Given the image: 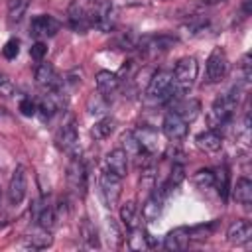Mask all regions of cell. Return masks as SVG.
<instances>
[{"label":"cell","instance_id":"31","mask_svg":"<svg viewBox=\"0 0 252 252\" xmlns=\"http://www.w3.org/2000/svg\"><path fill=\"white\" fill-rule=\"evenodd\" d=\"M122 150L128 154V158H140L142 154H146V152L142 150V146L138 144V140H136V136H134L132 132L122 134ZM146 156H148V154H146Z\"/></svg>","mask_w":252,"mask_h":252},{"label":"cell","instance_id":"26","mask_svg":"<svg viewBox=\"0 0 252 252\" xmlns=\"http://www.w3.org/2000/svg\"><path fill=\"white\" fill-rule=\"evenodd\" d=\"M175 43V39H171V37H167V35H158V37H146L144 41H142V49H146V51H152V53H158V51H165V49H169L171 45Z\"/></svg>","mask_w":252,"mask_h":252},{"label":"cell","instance_id":"15","mask_svg":"<svg viewBox=\"0 0 252 252\" xmlns=\"http://www.w3.org/2000/svg\"><path fill=\"white\" fill-rule=\"evenodd\" d=\"M116 6L110 2V0H102L100 6H98V12H96V18H94V28L102 30V32H110L116 24Z\"/></svg>","mask_w":252,"mask_h":252},{"label":"cell","instance_id":"20","mask_svg":"<svg viewBox=\"0 0 252 252\" xmlns=\"http://www.w3.org/2000/svg\"><path fill=\"white\" fill-rule=\"evenodd\" d=\"M189 228L187 226H179V228H173L171 232L165 234L163 238V248L165 250H185L189 246Z\"/></svg>","mask_w":252,"mask_h":252},{"label":"cell","instance_id":"29","mask_svg":"<svg viewBox=\"0 0 252 252\" xmlns=\"http://www.w3.org/2000/svg\"><path fill=\"white\" fill-rule=\"evenodd\" d=\"M112 132H114V120L108 118V116H104V118H100V120L94 122L93 130H91V136L94 140H106Z\"/></svg>","mask_w":252,"mask_h":252},{"label":"cell","instance_id":"32","mask_svg":"<svg viewBox=\"0 0 252 252\" xmlns=\"http://www.w3.org/2000/svg\"><path fill=\"white\" fill-rule=\"evenodd\" d=\"M136 217H138V207L134 201H126L120 207V220L126 224V228H134L136 226Z\"/></svg>","mask_w":252,"mask_h":252},{"label":"cell","instance_id":"9","mask_svg":"<svg viewBox=\"0 0 252 252\" xmlns=\"http://www.w3.org/2000/svg\"><path fill=\"white\" fill-rule=\"evenodd\" d=\"M59 30H61L59 20H55L53 16H47V14L35 16V18L32 20V24H30V32H32V35L37 37V39L53 37Z\"/></svg>","mask_w":252,"mask_h":252},{"label":"cell","instance_id":"13","mask_svg":"<svg viewBox=\"0 0 252 252\" xmlns=\"http://www.w3.org/2000/svg\"><path fill=\"white\" fill-rule=\"evenodd\" d=\"M63 106H65V98H63V94H61V91H59V89H51V91H47V94H43V98L39 100L37 110L41 112L43 118H51V116H53L55 112H59Z\"/></svg>","mask_w":252,"mask_h":252},{"label":"cell","instance_id":"21","mask_svg":"<svg viewBox=\"0 0 252 252\" xmlns=\"http://www.w3.org/2000/svg\"><path fill=\"white\" fill-rule=\"evenodd\" d=\"M51 244H53L51 230L49 228H41V226H37L33 232H30L24 238V246L26 248H32V250H43V248H47Z\"/></svg>","mask_w":252,"mask_h":252},{"label":"cell","instance_id":"14","mask_svg":"<svg viewBox=\"0 0 252 252\" xmlns=\"http://www.w3.org/2000/svg\"><path fill=\"white\" fill-rule=\"evenodd\" d=\"M161 132L165 134V138L169 140H183L187 136V122L183 118H179L175 112H169L163 122H161Z\"/></svg>","mask_w":252,"mask_h":252},{"label":"cell","instance_id":"25","mask_svg":"<svg viewBox=\"0 0 252 252\" xmlns=\"http://www.w3.org/2000/svg\"><path fill=\"white\" fill-rule=\"evenodd\" d=\"M232 195L240 205L248 207L252 203V181L248 177H240L232 189Z\"/></svg>","mask_w":252,"mask_h":252},{"label":"cell","instance_id":"11","mask_svg":"<svg viewBox=\"0 0 252 252\" xmlns=\"http://www.w3.org/2000/svg\"><path fill=\"white\" fill-rule=\"evenodd\" d=\"M165 197H167V191H165L163 187H156V189L152 191V195L148 197V201H146L144 207H142V215H144L146 222H154V220L161 215Z\"/></svg>","mask_w":252,"mask_h":252},{"label":"cell","instance_id":"19","mask_svg":"<svg viewBox=\"0 0 252 252\" xmlns=\"http://www.w3.org/2000/svg\"><path fill=\"white\" fill-rule=\"evenodd\" d=\"M195 144H197L203 152L213 154V152H219V150L222 148V136H220V132H219V130L209 128V130H205V132L197 134Z\"/></svg>","mask_w":252,"mask_h":252},{"label":"cell","instance_id":"17","mask_svg":"<svg viewBox=\"0 0 252 252\" xmlns=\"http://www.w3.org/2000/svg\"><path fill=\"white\" fill-rule=\"evenodd\" d=\"M104 169H108V171H112V173H116L124 179L126 173H128V154L122 148H116V150L108 152L106 158H104Z\"/></svg>","mask_w":252,"mask_h":252},{"label":"cell","instance_id":"39","mask_svg":"<svg viewBox=\"0 0 252 252\" xmlns=\"http://www.w3.org/2000/svg\"><path fill=\"white\" fill-rule=\"evenodd\" d=\"M14 93V85L10 83V79L6 75L0 73V96H10Z\"/></svg>","mask_w":252,"mask_h":252},{"label":"cell","instance_id":"27","mask_svg":"<svg viewBox=\"0 0 252 252\" xmlns=\"http://www.w3.org/2000/svg\"><path fill=\"white\" fill-rule=\"evenodd\" d=\"M30 8V0H8V22L18 24L26 16Z\"/></svg>","mask_w":252,"mask_h":252},{"label":"cell","instance_id":"1","mask_svg":"<svg viewBox=\"0 0 252 252\" xmlns=\"http://www.w3.org/2000/svg\"><path fill=\"white\" fill-rule=\"evenodd\" d=\"M238 100H240V91H238V87H234V89L228 91L226 94L219 96V98L213 102L211 110H209V128H215V130L222 128V126L232 118V114H234V110H236V106H238Z\"/></svg>","mask_w":252,"mask_h":252},{"label":"cell","instance_id":"33","mask_svg":"<svg viewBox=\"0 0 252 252\" xmlns=\"http://www.w3.org/2000/svg\"><path fill=\"white\" fill-rule=\"evenodd\" d=\"M183 177H185V167L181 165V163H173V167H171V173H169V177H167V181L161 185L167 193L173 189V187H177L181 181H183Z\"/></svg>","mask_w":252,"mask_h":252},{"label":"cell","instance_id":"36","mask_svg":"<svg viewBox=\"0 0 252 252\" xmlns=\"http://www.w3.org/2000/svg\"><path fill=\"white\" fill-rule=\"evenodd\" d=\"M18 53H20V41L18 39H8L6 45L2 47V55L6 59H16Z\"/></svg>","mask_w":252,"mask_h":252},{"label":"cell","instance_id":"12","mask_svg":"<svg viewBox=\"0 0 252 252\" xmlns=\"http://www.w3.org/2000/svg\"><path fill=\"white\" fill-rule=\"evenodd\" d=\"M226 240L234 246H244L252 240V224L244 219H238L234 222H230L228 230H226Z\"/></svg>","mask_w":252,"mask_h":252},{"label":"cell","instance_id":"24","mask_svg":"<svg viewBox=\"0 0 252 252\" xmlns=\"http://www.w3.org/2000/svg\"><path fill=\"white\" fill-rule=\"evenodd\" d=\"M79 234H81V240H83V246H85V248H89V250L100 248L98 232H96L94 224H93L89 219H83V222H81V226H79Z\"/></svg>","mask_w":252,"mask_h":252},{"label":"cell","instance_id":"6","mask_svg":"<svg viewBox=\"0 0 252 252\" xmlns=\"http://www.w3.org/2000/svg\"><path fill=\"white\" fill-rule=\"evenodd\" d=\"M98 183H100V195L104 199V205L108 209H114L118 199H120V193H122V177L104 169Z\"/></svg>","mask_w":252,"mask_h":252},{"label":"cell","instance_id":"5","mask_svg":"<svg viewBox=\"0 0 252 252\" xmlns=\"http://www.w3.org/2000/svg\"><path fill=\"white\" fill-rule=\"evenodd\" d=\"M226 69H228V59H226L224 49L215 47L209 53L207 63H205V81L207 83H219L226 75Z\"/></svg>","mask_w":252,"mask_h":252},{"label":"cell","instance_id":"28","mask_svg":"<svg viewBox=\"0 0 252 252\" xmlns=\"http://www.w3.org/2000/svg\"><path fill=\"white\" fill-rule=\"evenodd\" d=\"M87 110L89 114H96V116H102L106 110H108V98L102 94V93H93L87 100Z\"/></svg>","mask_w":252,"mask_h":252},{"label":"cell","instance_id":"40","mask_svg":"<svg viewBox=\"0 0 252 252\" xmlns=\"http://www.w3.org/2000/svg\"><path fill=\"white\" fill-rule=\"evenodd\" d=\"M242 8H244V14H250V0H242Z\"/></svg>","mask_w":252,"mask_h":252},{"label":"cell","instance_id":"10","mask_svg":"<svg viewBox=\"0 0 252 252\" xmlns=\"http://www.w3.org/2000/svg\"><path fill=\"white\" fill-rule=\"evenodd\" d=\"M32 219L35 220L37 226L51 230L53 224H55V219H57L55 217V207L49 205L47 199H35L33 205H32Z\"/></svg>","mask_w":252,"mask_h":252},{"label":"cell","instance_id":"22","mask_svg":"<svg viewBox=\"0 0 252 252\" xmlns=\"http://www.w3.org/2000/svg\"><path fill=\"white\" fill-rule=\"evenodd\" d=\"M171 112H175L179 118H183L189 124V122H193L201 114V102L195 100V98H187V100H181V102L173 104V110Z\"/></svg>","mask_w":252,"mask_h":252},{"label":"cell","instance_id":"16","mask_svg":"<svg viewBox=\"0 0 252 252\" xmlns=\"http://www.w3.org/2000/svg\"><path fill=\"white\" fill-rule=\"evenodd\" d=\"M35 81L39 87L51 91V89H61V79L55 71V67L51 63H39L37 69H35Z\"/></svg>","mask_w":252,"mask_h":252},{"label":"cell","instance_id":"2","mask_svg":"<svg viewBox=\"0 0 252 252\" xmlns=\"http://www.w3.org/2000/svg\"><path fill=\"white\" fill-rule=\"evenodd\" d=\"M146 96H148V100H154L158 104L175 100L177 94L173 91V73L167 69H159L158 73H154V77L148 83Z\"/></svg>","mask_w":252,"mask_h":252},{"label":"cell","instance_id":"23","mask_svg":"<svg viewBox=\"0 0 252 252\" xmlns=\"http://www.w3.org/2000/svg\"><path fill=\"white\" fill-rule=\"evenodd\" d=\"M94 81H96V91L102 93L104 96L112 94L118 89V85H120L118 75L116 73H110V71H98L96 77H94Z\"/></svg>","mask_w":252,"mask_h":252},{"label":"cell","instance_id":"30","mask_svg":"<svg viewBox=\"0 0 252 252\" xmlns=\"http://www.w3.org/2000/svg\"><path fill=\"white\" fill-rule=\"evenodd\" d=\"M128 248L130 250H148L150 242H148V232H144L142 228H130V236H128Z\"/></svg>","mask_w":252,"mask_h":252},{"label":"cell","instance_id":"18","mask_svg":"<svg viewBox=\"0 0 252 252\" xmlns=\"http://www.w3.org/2000/svg\"><path fill=\"white\" fill-rule=\"evenodd\" d=\"M132 134L136 136L138 144L142 146V150H144L148 156H152V154L158 152V132H156L154 128H150V126H146V124H140Z\"/></svg>","mask_w":252,"mask_h":252},{"label":"cell","instance_id":"35","mask_svg":"<svg viewBox=\"0 0 252 252\" xmlns=\"http://www.w3.org/2000/svg\"><path fill=\"white\" fill-rule=\"evenodd\" d=\"M228 179L230 177H228L226 167H220L219 171H215V187L222 199H226V195H228Z\"/></svg>","mask_w":252,"mask_h":252},{"label":"cell","instance_id":"38","mask_svg":"<svg viewBox=\"0 0 252 252\" xmlns=\"http://www.w3.org/2000/svg\"><path fill=\"white\" fill-rule=\"evenodd\" d=\"M20 112H22L24 116H33V114L37 112V104H35L32 98H24V100L20 102Z\"/></svg>","mask_w":252,"mask_h":252},{"label":"cell","instance_id":"4","mask_svg":"<svg viewBox=\"0 0 252 252\" xmlns=\"http://www.w3.org/2000/svg\"><path fill=\"white\" fill-rule=\"evenodd\" d=\"M67 185L77 197H83L87 191V167L77 154L71 156V161L67 165Z\"/></svg>","mask_w":252,"mask_h":252},{"label":"cell","instance_id":"41","mask_svg":"<svg viewBox=\"0 0 252 252\" xmlns=\"http://www.w3.org/2000/svg\"><path fill=\"white\" fill-rule=\"evenodd\" d=\"M203 2H207V4H215V2H222V0H203Z\"/></svg>","mask_w":252,"mask_h":252},{"label":"cell","instance_id":"34","mask_svg":"<svg viewBox=\"0 0 252 252\" xmlns=\"http://www.w3.org/2000/svg\"><path fill=\"white\" fill-rule=\"evenodd\" d=\"M193 181L199 189H213L215 187V171L213 169H199L193 175Z\"/></svg>","mask_w":252,"mask_h":252},{"label":"cell","instance_id":"3","mask_svg":"<svg viewBox=\"0 0 252 252\" xmlns=\"http://www.w3.org/2000/svg\"><path fill=\"white\" fill-rule=\"evenodd\" d=\"M171 73H173V91L179 98L181 94H185L193 87V83L197 79V73H199L197 59L195 57H181L175 63V69Z\"/></svg>","mask_w":252,"mask_h":252},{"label":"cell","instance_id":"8","mask_svg":"<svg viewBox=\"0 0 252 252\" xmlns=\"http://www.w3.org/2000/svg\"><path fill=\"white\" fill-rule=\"evenodd\" d=\"M8 203L10 205H20L28 193V175H26V169L22 165H18L14 171H12V177H10V183H8Z\"/></svg>","mask_w":252,"mask_h":252},{"label":"cell","instance_id":"37","mask_svg":"<svg viewBox=\"0 0 252 252\" xmlns=\"http://www.w3.org/2000/svg\"><path fill=\"white\" fill-rule=\"evenodd\" d=\"M45 53H47V45H45L41 39H37V41L32 45V49H30V55H32V59H35V61H43Z\"/></svg>","mask_w":252,"mask_h":252},{"label":"cell","instance_id":"7","mask_svg":"<svg viewBox=\"0 0 252 252\" xmlns=\"http://www.w3.org/2000/svg\"><path fill=\"white\" fill-rule=\"evenodd\" d=\"M55 144L61 152L73 156L77 154V144H79V134H77V122L73 118H69L67 122L61 124V128L57 130L55 136Z\"/></svg>","mask_w":252,"mask_h":252}]
</instances>
